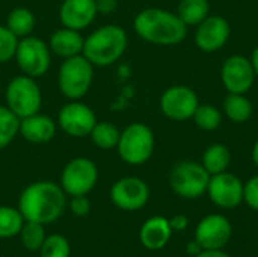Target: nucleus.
Here are the masks:
<instances>
[{"instance_id":"obj_15","label":"nucleus","mask_w":258,"mask_h":257,"mask_svg":"<svg viewBox=\"0 0 258 257\" xmlns=\"http://www.w3.org/2000/svg\"><path fill=\"white\" fill-rule=\"evenodd\" d=\"M221 80L228 92L246 94L255 80L251 59L243 55H233L227 58L221 68Z\"/></svg>"},{"instance_id":"obj_19","label":"nucleus","mask_w":258,"mask_h":257,"mask_svg":"<svg viewBox=\"0 0 258 257\" xmlns=\"http://www.w3.org/2000/svg\"><path fill=\"white\" fill-rule=\"evenodd\" d=\"M172 236V229L169 220L165 217H151L148 218L141 230H139V241L141 244L151 251H159L165 248Z\"/></svg>"},{"instance_id":"obj_17","label":"nucleus","mask_w":258,"mask_h":257,"mask_svg":"<svg viewBox=\"0 0 258 257\" xmlns=\"http://www.w3.org/2000/svg\"><path fill=\"white\" fill-rule=\"evenodd\" d=\"M98 15L95 0H63L59 8V20L63 27L83 30Z\"/></svg>"},{"instance_id":"obj_22","label":"nucleus","mask_w":258,"mask_h":257,"mask_svg":"<svg viewBox=\"0 0 258 257\" xmlns=\"http://www.w3.org/2000/svg\"><path fill=\"white\" fill-rule=\"evenodd\" d=\"M230 164H231V153H230L228 147L221 142H215V144L209 145L206 148V151L203 155V161H201V165L206 168V171L210 176L227 171Z\"/></svg>"},{"instance_id":"obj_3","label":"nucleus","mask_w":258,"mask_h":257,"mask_svg":"<svg viewBox=\"0 0 258 257\" xmlns=\"http://www.w3.org/2000/svg\"><path fill=\"white\" fill-rule=\"evenodd\" d=\"M128 38L125 30L116 24H106L95 29L85 38L83 56L94 67H109L118 62L127 50Z\"/></svg>"},{"instance_id":"obj_7","label":"nucleus","mask_w":258,"mask_h":257,"mask_svg":"<svg viewBox=\"0 0 258 257\" xmlns=\"http://www.w3.org/2000/svg\"><path fill=\"white\" fill-rule=\"evenodd\" d=\"M210 174L195 161H180L169 173V186L181 198L194 200L207 192Z\"/></svg>"},{"instance_id":"obj_4","label":"nucleus","mask_w":258,"mask_h":257,"mask_svg":"<svg viewBox=\"0 0 258 257\" xmlns=\"http://www.w3.org/2000/svg\"><path fill=\"white\" fill-rule=\"evenodd\" d=\"M94 68L95 67L83 55L63 59L57 73V86L60 94L68 100L83 98L92 86Z\"/></svg>"},{"instance_id":"obj_2","label":"nucleus","mask_w":258,"mask_h":257,"mask_svg":"<svg viewBox=\"0 0 258 257\" xmlns=\"http://www.w3.org/2000/svg\"><path fill=\"white\" fill-rule=\"evenodd\" d=\"M135 32L154 45H175L184 41L187 26L180 17L162 8H145L133 20Z\"/></svg>"},{"instance_id":"obj_39","label":"nucleus","mask_w":258,"mask_h":257,"mask_svg":"<svg viewBox=\"0 0 258 257\" xmlns=\"http://www.w3.org/2000/svg\"><path fill=\"white\" fill-rule=\"evenodd\" d=\"M252 162L258 168V139L254 142V147H252Z\"/></svg>"},{"instance_id":"obj_35","label":"nucleus","mask_w":258,"mask_h":257,"mask_svg":"<svg viewBox=\"0 0 258 257\" xmlns=\"http://www.w3.org/2000/svg\"><path fill=\"white\" fill-rule=\"evenodd\" d=\"M169 224H171L172 232H183L189 226V218L186 215H183V214H178V215H175V217H172L169 220Z\"/></svg>"},{"instance_id":"obj_9","label":"nucleus","mask_w":258,"mask_h":257,"mask_svg":"<svg viewBox=\"0 0 258 257\" xmlns=\"http://www.w3.org/2000/svg\"><path fill=\"white\" fill-rule=\"evenodd\" d=\"M98 182V168L89 158L71 159L60 173V188L70 197L88 195Z\"/></svg>"},{"instance_id":"obj_24","label":"nucleus","mask_w":258,"mask_h":257,"mask_svg":"<svg viewBox=\"0 0 258 257\" xmlns=\"http://www.w3.org/2000/svg\"><path fill=\"white\" fill-rule=\"evenodd\" d=\"M177 15L186 26H198L210 15V3L209 0H181Z\"/></svg>"},{"instance_id":"obj_18","label":"nucleus","mask_w":258,"mask_h":257,"mask_svg":"<svg viewBox=\"0 0 258 257\" xmlns=\"http://www.w3.org/2000/svg\"><path fill=\"white\" fill-rule=\"evenodd\" d=\"M57 130V123L42 114H33L20 120V132L27 142L30 144H47L50 142Z\"/></svg>"},{"instance_id":"obj_12","label":"nucleus","mask_w":258,"mask_h":257,"mask_svg":"<svg viewBox=\"0 0 258 257\" xmlns=\"http://www.w3.org/2000/svg\"><path fill=\"white\" fill-rule=\"evenodd\" d=\"M110 200L118 209L135 212L147 206L150 200V188L139 177H122L112 185Z\"/></svg>"},{"instance_id":"obj_21","label":"nucleus","mask_w":258,"mask_h":257,"mask_svg":"<svg viewBox=\"0 0 258 257\" xmlns=\"http://www.w3.org/2000/svg\"><path fill=\"white\" fill-rule=\"evenodd\" d=\"M222 111L230 121L236 124H243L252 117L254 108L252 103L245 97V94L228 92V95L222 101Z\"/></svg>"},{"instance_id":"obj_27","label":"nucleus","mask_w":258,"mask_h":257,"mask_svg":"<svg viewBox=\"0 0 258 257\" xmlns=\"http://www.w3.org/2000/svg\"><path fill=\"white\" fill-rule=\"evenodd\" d=\"M20 241L23 247L29 251H39L41 245L45 241V229L44 224L35 223V221H24L20 233Z\"/></svg>"},{"instance_id":"obj_36","label":"nucleus","mask_w":258,"mask_h":257,"mask_svg":"<svg viewBox=\"0 0 258 257\" xmlns=\"http://www.w3.org/2000/svg\"><path fill=\"white\" fill-rule=\"evenodd\" d=\"M203 251V248H201V245L194 239V241H190V242H187V245H186V253L189 254V256L195 257L197 254H200Z\"/></svg>"},{"instance_id":"obj_28","label":"nucleus","mask_w":258,"mask_h":257,"mask_svg":"<svg viewBox=\"0 0 258 257\" xmlns=\"http://www.w3.org/2000/svg\"><path fill=\"white\" fill-rule=\"evenodd\" d=\"M20 132V118L9 111L8 106H0V150L6 148Z\"/></svg>"},{"instance_id":"obj_29","label":"nucleus","mask_w":258,"mask_h":257,"mask_svg":"<svg viewBox=\"0 0 258 257\" xmlns=\"http://www.w3.org/2000/svg\"><path fill=\"white\" fill-rule=\"evenodd\" d=\"M192 118L201 130L213 132L222 124V111L213 105H198Z\"/></svg>"},{"instance_id":"obj_1","label":"nucleus","mask_w":258,"mask_h":257,"mask_svg":"<svg viewBox=\"0 0 258 257\" xmlns=\"http://www.w3.org/2000/svg\"><path fill=\"white\" fill-rule=\"evenodd\" d=\"M67 206V194L60 185L48 180L26 186L18 198V211L26 221L50 224L59 220Z\"/></svg>"},{"instance_id":"obj_23","label":"nucleus","mask_w":258,"mask_h":257,"mask_svg":"<svg viewBox=\"0 0 258 257\" xmlns=\"http://www.w3.org/2000/svg\"><path fill=\"white\" fill-rule=\"evenodd\" d=\"M35 24H36L35 14L29 8L20 6V8L12 9L8 14L5 26L20 39V38L32 35V32L35 29Z\"/></svg>"},{"instance_id":"obj_26","label":"nucleus","mask_w":258,"mask_h":257,"mask_svg":"<svg viewBox=\"0 0 258 257\" xmlns=\"http://www.w3.org/2000/svg\"><path fill=\"white\" fill-rule=\"evenodd\" d=\"M21 212L15 208L0 206V239L17 236L24 224Z\"/></svg>"},{"instance_id":"obj_20","label":"nucleus","mask_w":258,"mask_h":257,"mask_svg":"<svg viewBox=\"0 0 258 257\" xmlns=\"http://www.w3.org/2000/svg\"><path fill=\"white\" fill-rule=\"evenodd\" d=\"M85 38L82 36L80 30H74L70 27H60L48 39L50 52L62 59H68L83 53Z\"/></svg>"},{"instance_id":"obj_8","label":"nucleus","mask_w":258,"mask_h":257,"mask_svg":"<svg viewBox=\"0 0 258 257\" xmlns=\"http://www.w3.org/2000/svg\"><path fill=\"white\" fill-rule=\"evenodd\" d=\"M14 59L23 74L38 79L48 71L51 64V52L44 39L29 35L18 39Z\"/></svg>"},{"instance_id":"obj_6","label":"nucleus","mask_w":258,"mask_h":257,"mask_svg":"<svg viewBox=\"0 0 258 257\" xmlns=\"http://www.w3.org/2000/svg\"><path fill=\"white\" fill-rule=\"evenodd\" d=\"M6 106L20 120L38 114L42 106V92L36 79L20 74L9 80L5 91Z\"/></svg>"},{"instance_id":"obj_14","label":"nucleus","mask_w":258,"mask_h":257,"mask_svg":"<svg viewBox=\"0 0 258 257\" xmlns=\"http://www.w3.org/2000/svg\"><path fill=\"white\" fill-rule=\"evenodd\" d=\"M243 186L245 183L234 174L224 171L210 176L207 195L221 209H234L243 203Z\"/></svg>"},{"instance_id":"obj_38","label":"nucleus","mask_w":258,"mask_h":257,"mask_svg":"<svg viewBox=\"0 0 258 257\" xmlns=\"http://www.w3.org/2000/svg\"><path fill=\"white\" fill-rule=\"evenodd\" d=\"M251 64H252L255 77H258V45L254 48V52H252V55H251Z\"/></svg>"},{"instance_id":"obj_33","label":"nucleus","mask_w":258,"mask_h":257,"mask_svg":"<svg viewBox=\"0 0 258 257\" xmlns=\"http://www.w3.org/2000/svg\"><path fill=\"white\" fill-rule=\"evenodd\" d=\"M70 209L79 218L86 217L91 212V201L88 195H73L70 201Z\"/></svg>"},{"instance_id":"obj_10","label":"nucleus","mask_w":258,"mask_h":257,"mask_svg":"<svg viewBox=\"0 0 258 257\" xmlns=\"http://www.w3.org/2000/svg\"><path fill=\"white\" fill-rule=\"evenodd\" d=\"M57 126L63 133L71 138L89 136L91 130L97 123L95 112L80 100H70L65 103L57 114Z\"/></svg>"},{"instance_id":"obj_13","label":"nucleus","mask_w":258,"mask_h":257,"mask_svg":"<svg viewBox=\"0 0 258 257\" xmlns=\"http://www.w3.org/2000/svg\"><path fill=\"white\" fill-rule=\"evenodd\" d=\"M233 236V226L230 220L221 214L204 217L195 227L194 239L203 250H224Z\"/></svg>"},{"instance_id":"obj_31","label":"nucleus","mask_w":258,"mask_h":257,"mask_svg":"<svg viewBox=\"0 0 258 257\" xmlns=\"http://www.w3.org/2000/svg\"><path fill=\"white\" fill-rule=\"evenodd\" d=\"M18 38L6 27L0 26V64H6L15 56Z\"/></svg>"},{"instance_id":"obj_16","label":"nucleus","mask_w":258,"mask_h":257,"mask_svg":"<svg viewBox=\"0 0 258 257\" xmlns=\"http://www.w3.org/2000/svg\"><path fill=\"white\" fill-rule=\"evenodd\" d=\"M231 27L228 20L221 15H209L195 30V45L204 53H215L221 50L230 39Z\"/></svg>"},{"instance_id":"obj_37","label":"nucleus","mask_w":258,"mask_h":257,"mask_svg":"<svg viewBox=\"0 0 258 257\" xmlns=\"http://www.w3.org/2000/svg\"><path fill=\"white\" fill-rule=\"evenodd\" d=\"M195 257H230V254H227L224 250H203Z\"/></svg>"},{"instance_id":"obj_30","label":"nucleus","mask_w":258,"mask_h":257,"mask_svg":"<svg viewBox=\"0 0 258 257\" xmlns=\"http://www.w3.org/2000/svg\"><path fill=\"white\" fill-rule=\"evenodd\" d=\"M71 247L65 236L53 233L45 236L44 244L39 248V257H70Z\"/></svg>"},{"instance_id":"obj_32","label":"nucleus","mask_w":258,"mask_h":257,"mask_svg":"<svg viewBox=\"0 0 258 257\" xmlns=\"http://www.w3.org/2000/svg\"><path fill=\"white\" fill-rule=\"evenodd\" d=\"M243 201L258 212V176H252L243 186Z\"/></svg>"},{"instance_id":"obj_34","label":"nucleus","mask_w":258,"mask_h":257,"mask_svg":"<svg viewBox=\"0 0 258 257\" xmlns=\"http://www.w3.org/2000/svg\"><path fill=\"white\" fill-rule=\"evenodd\" d=\"M97 12L101 15H107L116 11L118 8V0H95Z\"/></svg>"},{"instance_id":"obj_25","label":"nucleus","mask_w":258,"mask_h":257,"mask_svg":"<svg viewBox=\"0 0 258 257\" xmlns=\"http://www.w3.org/2000/svg\"><path fill=\"white\" fill-rule=\"evenodd\" d=\"M119 129L109 121H97L89 133V138L100 150H113L119 141Z\"/></svg>"},{"instance_id":"obj_11","label":"nucleus","mask_w":258,"mask_h":257,"mask_svg":"<svg viewBox=\"0 0 258 257\" xmlns=\"http://www.w3.org/2000/svg\"><path fill=\"white\" fill-rule=\"evenodd\" d=\"M162 114L174 121H186L194 117L200 100L197 92L186 85L169 86L160 97Z\"/></svg>"},{"instance_id":"obj_5","label":"nucleus","mask_w":258,"mask_h":257,"mask_svg":"<svg viewBox=\"0 0 258 257\" xmlns=\"http://www.w3.org/2000/svg\"><path fill=\"white\" fill-rule=\"evenodd\" d=\"M156 148L154 132L144 123L128 124L119 135L116 151L128 165H144L148 162Z\"/></svg>"}]
</instances>
